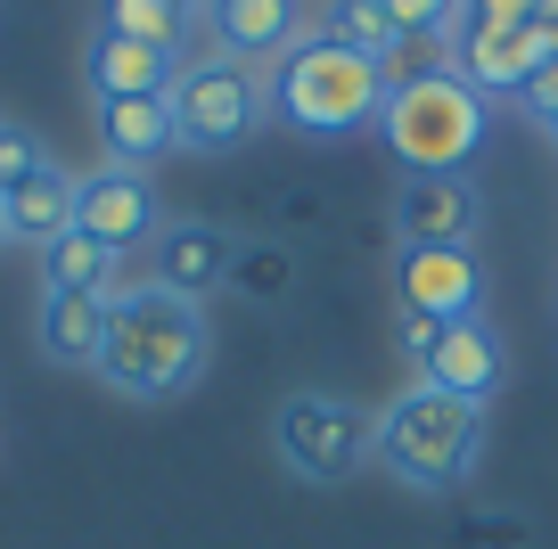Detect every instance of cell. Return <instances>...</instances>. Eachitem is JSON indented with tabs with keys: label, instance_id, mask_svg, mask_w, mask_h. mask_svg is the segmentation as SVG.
Returning <instances> with one entry per match:
<instances>
[{
	"label": "cell",
	"instance_id": "8fae6325",
	"mask_svg": "<svg viewBox=\"0 0 558 549\" xmlns=\"http://www.w3.org/2000/svg\"><path fill=\"white\" fill-rule=\"evenodd\" d=\"M402 246H469L476 230V181L469 172H411L395 197Z\"/></svg>",
	"mask_w": 558,
	"mask_h": 549
},
{
	"label": "cell",
	"instance_id": "f546056e",
	"mask_svg": "<svg viewBox=\"0 0 558 549\" xmlns=\"http://www.w3.org/2000/svg\"><path fill=\"white\" fill-rule=\"evenodd\" d=\"M0 246H9V213H0Z\"/></svg>",
	"mask_w": 558,
	"mask_h": 549
},
{
	"label": "cell",
	"instance_id": "9a60e30c",
	"mask_svg": "<svg viewBox=\"0 0 558 549\" xmlns=\"http://www.w3.org/2000/svg\"><path fill=\"white\" fill-rule=\"evenodd\" d=\"M99 148H107V164H123V172L157 164V156L173 148V107L165 99H99Z\"/></svg>",
	"mask_w": 558,
	"mask_h": 549
},
{
	"label": "cell",
	"instance_id": "277c9868",
	"mask_svg": "<svg viewBox=\"0 0 558 549\" xmlns=\"http://www.w3.org/2000/svg\"><path fill=\"white\" fill-rule=\"evenodd\" d=\"M485 123H493V99H476L452 66L395 83V90H386V107H378L386 148H395L411 172H460L476 156V139H485Z\"/></svg>",
	"mask_w": 558,
	"mask_h": 549
},
{
	"label": "cell",
	"instance_id": "7c38bea8",
	"mask_svg": "<svg viewBox=\"0 0 558 549\" xmlns=\"http://www.w3.org/2000/svg\"><path fill=\"white\" fill-rule=\"evenodd\" d=\"M230 263H239V246H230V230H214V222L157 230V246H148V271H157V288H165V295H190V304H206V295L222 288Z\"/></svg>",
	"mask_w": 558,
	"mask_h": 549
},
{
	"label": "cell",
	"instance_id": "5b68a950",
	"mask_svg": "<svg viewBox=\"0 0 558 549\" xmlns=\"http://www.w3.org/2000/svg\"><path fill=\"white\" fill-rule=\"evenodd\" d=\"M165 107H173V148L230 156V148H246V139L263 132V115H271V83H263L255 66H239V58H197V66L173 74Z\"/></svg>",
	"mask_w": 558,
	"mask_h": 549
},
{
	"label": "cell",
	"instance_id": "7a4b0ae2",
	"mask_svg": "<svg viewBox=\"0 0 558 549\" xmlns=\"http://www.w3.org/2000/svg\"><path fill=\"white\" fill-rule=\"evenodd\" d=\"M369 460L411 492H460L485 460V411L452 402L436 386H402L378 418H369Z\"/></svg>",
	"mask_w": 558,
	"mask_h": 549
},
{
	"label": "cell",
	"instance_id": "8992f818",
	"mask_svg": "<svg viewBox=\"0 0 558 549\" xmlns=\"http://www.w3.org/2000/svg\"><path fill=\"white\" fill-rule=\"evenodd\" d=\"M279 460L304 484H337L369 460V418L337 394H288L279 402Z\"/></svg>",
	"mask_w": 558,
	"mask_h": 549
},
{
	"label": "cell",
	"instance_id": "d6986e66",
	"mask_svg": "<svg viewBox=\"0 0 558 549\" xmlns=\"http://www.w3.org/2000/svg\"><path fill=\"white\" fill-rule=\"evenodd\" d=\"M99 34L148 41V50H181L197 34V17H181L173 0H99Z\"/></svg>",
	"mask_w": 558,
	"mask_h": 549
},
{
	"label": "cell",
	"instance_id": "6da1fadb",
	"mask_svg": "<svg viewBox=\"0 0 558 549\" xmlns=\"http://www.w3.org/2000/svg\"><path fill=\"white\" fill-rule=\"evenodd\" d=\"M206 353H214L206 304L140 288V295H116V304H107V344H99L90 369L132 402H173V394H190V386L206 378Z\"/></svg>",
	"mask_w": 558,
	"mask_h": 549
},
{
	"label": "cell",
	"instance_id": "83f0119b",
	"mask_svg": "<svg viewBox=\"0 0 558 549\" xmlns=\"http://www.w3.org/2000/svg\"><path fill=\"white\" fill-rule=\"evenodd\" d=\"M173 9H181V17H206V0H173Z\"/></svg>",
	"mask_w": 558,
	"mask_h": 549
},
{
	"label": "cell",
	"instance_id": "7402d4cb",
	"mask_svg": "<svg viewBox=\"0 0 558 549\" xmlns=\"http://www.w3.org/2000/svg\"><path fill=\"white\" fill-rule=\"evenodd\" d=\"M50 164V148H41V132H25V123H0V197L25 190L34 172Z\"/></svg>",
	"mask_w": 558,
	"mask_h": 549
},
{
	"label": "cell",
	"instance_id": "ba28073f",
	"mask_svg": "<svg viewBox=\"0 0 558 549\" xmlns=\"http://www.w3.org/2000/svg\"><path fill=\"white\" fill-rule=\"evenodd\" d=\"M418 386H436V394L476 402V411H485V402L509 386V344H501V328H493L485 312H476V320H444L436 353L418 361Z\"/></svg>",
	"mask_w": 558,
	"mask_h": 549
},
{
	"label": "cell",
	"instance_id": "d4e9b609",
	"mask_svg": "<svg viewBox=\"0 0 558 549\" xmlns=\"http://www.w3.org/2000/svg\"><path fill=\"white\" fill-rule=\"evenodd\" d=\"M542 0H469V25H534Z\"/></svg>",
	"mask_w": 558,
	"mask_h": 549
},
{
	"label": "cell",
	"instance_id": "4316f807",
	"mask_svg": "<svg viewBox=\"0 0 558 549\" xmlns=\"http://www.w3.org/2000/svg\"><path fill=\"white\" fill-rule=\"evenodd\" d=\"M534 34H542V50L558 58V0H542V9H534Z\"/></svg>",
	"mask_w": 558,
	"mask_h": 549
},
{
	"label": "cell",
	"instance_id": "ac0fdd59",
	"mask_svg": "<svg viewBox=\"0 0 558 549\" xmlns=\"http://www.w3.org/2000/svg\"><path fill=\"white\" fill-rule=\"evenodd\" d=\"M41 353L66 361V369H90L107 344V304L99 295H41V320H34Z\"/></svg>",
	"mask_w": 558,
	"mask_h": 549
},
{
	"label": "cell",
	"instance_id": "484cf974",
	"mask_svg": "<svg viewBox=\"0 0 558 549\" xmlns=\"http://www.w3.org/2000/svg\"><path fill=\"white\" fill-rule=\"evenodd\" d=\"M230 279H246V288H288V255H246V263H230Z\"/></svg>",
	"mask_w": 558,
	"mask_h": 549
},
{
	"label": "cell",
	"instance_id": "2e32d148",
	"mask_svg": "<svg viewBox=\"0 0 558 549\" xmlns=\"http://www.w3.org/2000/svg\"><path fill=\"white\" fill-rule=\"evenodd\" d=\"M74 190H83V181H74L66 164H41L25 190L0 197V213H9V239H25V246L66 239V230H74Z\"/></svg>",
	"mask_w": 558,
	"mask_h": 549
},
{
	"label": "cell",
	"instance_id": "603a6c76",
	"mask_svg": "<svg viewBox=\"0 0 558 549\" xmlns=\"http://www.w3.org/2000/svg\"><path fill=\"white\" fill-rule=\"evenodd\" d=\"M518 107H525L534 123H550V115H558V58H542V74L518 90Z\"/></svg>",
	"mask_w": 558,
	"mask_h": 549
},
{
	"label": "cell",
	"instance_id": "30bf717a",
	"mask_svg": "<svg viewBox=\"0 0 558 549\" xmlns=\"http://www.w3.org/2000/svg\"><path fill=\"white\" fill-rule=\"evenodd\" d=\"M542 34L534 25H469V34L452 41V74L476 90V99H518L525 83L542 74Z\"/></svg>",
	"mask_w": 558,
	"mask_h": 549
},
{
	"label": "cell",
	"instance_id": "52a82bcc",
	"mask_svg": "<svg viewBox=\"0 0 558 549\" xmlns=\"http://www.w3.org/2000/svg\"><path fill=\"white\" fill-rule=\"evenodd\" d=\"M74 230L99 239L107 255L157 246V190H148V172H123V164L83 172V190H74Z\"/></svg>",
	"mask_w": 558,
	"mask_h": 549
},
{
	"label": "cell",
	"instance_id": "e0dca14e",
	"mask_svg": "<svg viewBox=\"0 0 558 549\" xmlns=\"http://www.w3.org/2000/svg\"><path fill=\"white\" fill-rule=\"evenodd\" d=\"M41 288H50V295H99V304H116V295H123V255H107L99 239L66 230V239L41 246Z\"/></svg>",
	"mask_w": 558,
	"mask_h": 549
},
{
	"label": "cell",
	"instance_id": "f1b7e54d",
	"mask_svg": "<svg viewBox=\"0 0 558 549\" xmlns=\"http://www.w3.org/2000/svg\"><path fill=\"white\" fill-rule=\"evenodd\" d=\"M542 139H550V148H558V115H550V123H542Z\"/></svg>",
	"mask_w": 558,
	"mask_h": 549
},
{
	"label": "cell",
	"instance_id": "3957f363",
	"mask_svg": "<svg viewBox=\"0 0 558 549\" xmlns=\"http://www.w3.org/2000/svg\"><path fill=\"white\" fill-rule=\"evenodd\" d=\"M271 107L313 139L362 132L386 107V66L362 58V50H345V41H329V34H304L296 50L271 66Z\"/></svg>",
	"mask_w": 558,
	"mask_h": 549
},
{
	"label": "cell",
	"instance_id": "ffe728a7",
	"mask_svg": "<svg viewBox=\"0 0 558 549\" xmlns=\"http://www.w3.org/2000/svg\"><path fill=\"white\" fill-rule=\"evenodd\" d=\"M386 25H395L402 41H444L452 50L460 34H469V0H378Z\"/></svg>",
	"mask_w": 558,
	"mask_h": 549
},
{
	"label": "cell",
	"instance_id": "4fadbf2b",
	"mask_svg": "<svg viewBox=\"0 0 558 549\" xmlns=\"http://www.w3.org/2000/svg\"><path fill=\"white\" fill-rule=\"evenodd\" d=\"M173 74H181V50H148V41H123V34H99L83 58L90 99H165Z\"/></svg>",
	"mask_w": 558,
	"mask_h": 549
},
{
	"label": "cell",
	"instance_id": "9c48e42d",
	"mask_svg": "<svg viewBox=\"0 0 558 549\" xmlns=\"http://www.w3.org/2000/svg\"><path fill=\"white\" fill-rule=\"evenodd\" d=\"M395 295L402 312H427V320H476L485 312V271H476L469 246H402Z\"/></svg>",
	"mask_w": 558,
	"mask_h": 549
},
{
	"label": "cell",
	"instance_id": "5bb4252c",
	"mask_svg": "<svg viewBox=\"0 0 558 549\" xmlns=\"http://www.w3.org/2000/svg\"><path fill=\"white\" fill-rule=\"evenodd\" d=\"M214 17V41H222V58H239V66H255V58H288L296 50V0H206Z\"/></svg>",
	"mask_w": 558,
	"mask_h": 549
},
{
	"label": "cell",
	"instance_id": "44dd1931",
	"mask_svg": "<svg viewBox=\"0 0 558 549\" xmlns=\"http://www.w3.org/2000/svg\"><path fill=\"white\" fill-rule=\"evenodd\" d=\"M329 41H345V50H362V58H386L402 34L386 25L378 0H329Z\"/></svg>",
	"mask_w": 558,
	"mask_h": 549
},
{
	"label": "cell",
	"instance_id": "cb8c5ba5",
	"mask_svg": "<svg viewBox=\"0 0 558 549\" xmlns=\"http://www.w3.org/2000/svg\"><path fill=\"white\" fill-rule=\"evenodd\" d=\"M395 337H402V353H411V361H427V353H436V337H444V320H427V312H395Z\"/></svg>",
	"mask_w": 558,
	"mask_h": 549
}]
</instances>
